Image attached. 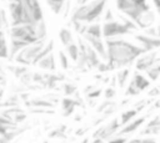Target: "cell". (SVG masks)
I'll use <instances>...</instances> for the list:
<instances>
[{"instance_id": "cell-1", "label": "cell", "mask_w": 160, "mask_h": 143, "mask_svg": "<svg viewBox=\"0 0 160 143\" xmlns=\"http://www.w3.org/2000/svg\"><path fill=\"white\" fill-rule=\"evenodd\" d=\"M105 44L108 50L106 62L110 65L111 70L128 67L146 52L141 46L122 39H106Z\"/></svg>"}, {"instance_id": "cell-2", "label": "cell", "mask_w": 160, "mask_h": 143, "mask_svg": "<svg viewBox=\"0 0 160 143\" xmlns=\"http://www.w3.org/2000/svg\"><path fill=\"white\" fill-rule=\"evenodd\" d=\"M108 0H90L88 2L78 5L72 14L71 21H82V22H92L98 20L105 10Z\"/></svg>"}, {"instance_id": "cell-3", "label": "cell", "mask_w": 160, "mask_h": 143, "mask_svg": "<svg viewBox=\"0 0 160 143\" xmlns=\"http://www.w3.org/2000/svg\"><path fill=\"white\" fill-rule=\"evenodd\" d=\"M115 4L116 9L121 14L130 17L132 21H135L139 17V15L144 11L151 9L146 0H116Z\"/></svg>"}, {"instance_id": "cell-4", "label": "cell", "mask_w": 160, "mask_h": 143, "mask_svg": "<svg viewBox=\"0 0 160 143\" xmlns=\"http://www.w3.org/2000/svg\"><path fill=\"white\" fill-rule=\"evenodd\" d=\"M9 11L11 16V21H10L11 26H18L22 24H34L26 7L22 4V0L16 2H9Z\"/></svg>"}, {"instance_id": "cell-5", "label": "cell", "mask_w": 160, "mask_h": 143, "mask_svg": "<svg viewBox=\"0 0 160 143\" xmlns=\"http://www.w3.org/2000/svg\"><path fill=\"white\" fill-rule=\"evenodd\" d=\"M132 34V30L129 29L125 24H122L120 20H112V21H106L102 25V36L105 39H112L118 36H124V35H130Z\"/></svg>"}, {"instance_id": "cell-6", "label": "cell", "mask_w": 160, "mask_h": 143, "mask_svg": "<svg viewBox=\"0 0 160 143\" xmlns=\"http://www.w3.org/2000/svg\"><path fill=\"white\" fill-rule=\"evenodd\" d=\"M120 127H121L120 119L114 118V119H111L108 124H105V126L100 127V128H99V129L92 134V138H102V139L105 141V139H108V138L112 137V136L119 131V128H120Z\"/></svg>"}, {"instance_id": "cell-7", "label": "cell", "mask_w": 160, "mask_h": 143, "mask_svg": "<svg viewBox=\"0 0 160 143\" xmlns=\"http://www.w3.org/2000/svg\"><path fill=\"white\" fill-rule=\"evenodd\" d=\"M159 61L158 58V52L156 51H149L142 53L140 57H138V60L135 61V68L136 71L141 72V71H146L148 68H150L152 65H155Z\"/></svg>"}, {"instance_id": "cell-8", "label": "cell", "mask_w": 160, "mask_h": 143, "mask_svg": "<svg viewBox=\"0 0 160 143\" xmlns=\"http://www.w3.org/2000/svg\"><path fill=\"white\" fill-rule=\"evenodd\" d=\"M134 39L140 44V46L146 52L160 48V37H154L146 34H134Z\"/></svg>"}, {"instance_id": "cell-9", "label": "cell", "mask_w": 160, "mask_h": 143, "mask_svg": "<svg viewBox=\"0 0 160 143\" xmlns=\"http://www.w3.org/2000/svg\"><path fill=\"white\" fill-rule=\"evenodd\" d=\"M22 4L26 7L34 24H38L44 20V12L39 0H22Z\"/></svg>"}, {"instance_id": "cell-10", "label": "cell", "mask_w": 160, "mask_h": 143, "mask_svg": "<svg viewBox=\"0 0 160 143\" xmlns=\"http://www.w3.org/2000/svg\"><path fill=\"white\" fill-rule=\"evenodd\" d=\"M82 36V39L85 40V41H88L94 48H95V51L99 53V56L101 57V60H104V61H106L108 60V50H106V44L102 41V39H100V37H95V36H91V35H89V34H84V35H81Z\"/></svg>"}, {"instance_id": "cell-11", "label": "cell", "mask_w": 160, "mask_h": 143, "mask_svg": "<svg viewBox=\"0 0 160 143\" xmlns=\"http://www.w3.org/2000/svg\"><path fill=\"white\" fill-rule=\"evenodd\" d=\"M135 24L138 25L139 29L145 30V29H148V27H150V26H152L155 24V14L152 12L151 9L148 10V11H144L135 20Z\"/></svg>"}, {"instance_id": "cell-12", "label": "cell", "mask_w": 160, "mask_h": 143, "mask_svg": "<svg viewBox=\"0 0 160 143\" xmlns=\"http://www.w3.org/2000/svg\"><path fill=\"white\" fill-rule=\"evenodd\" d=\"M146 121V116H141V117H138V118H134L132 121H130L128 124L124 126V128H121L118 133L119 134H130L132 132H135L138 128H140Z\"/></svg>"}, {"instance_id": "cell-13", "label": "cell", "mask_w": 160, "mask_h": 143, "mask_svg": "<svg viewBox=\"0 0 160 143\" xmlns=\"http://www.w3.org/2000/svg\"><path fill=\"white\" fill-rule=\"evenodd\" d=\"M30 44L22 39H14L11 37V41H10V57L11 58H15V56L25 47H28Z\"/></svg>"}, {"instance_id": "cell-14", "label": "cell", "mask_w": 160, "mask_h": 143, "mask_svg": "<svg viewBox=\"0 0 160 143\" xmlns=\"http://www.w3.org/2000/svg\"><path fill=\"white\" fill-rule=\"evenodd\" d=\"M131 82H132V83L135 85V87H136L138 90H140L141 92L150 87V80L146 78V77H145L144 75H141L140 72H135V73H134V76H132V78H131Z\"/></svg>"}, {"instance_id": "cell-15", "label": "cell", "mask_w": 160, "mask_h": 143, "mask_svg": "<svg viewBox=\"0 0 160 143\" xmlns=\"http://www.w3.org/2000/svg\"><path fill=\"white\" fill-rule=\"evenodd\" d=\"M38 66L42 70H50V71H54L56 70V61H55V57H54V53H49L48 56H45L42 60L39 61Z\"/></svg>"}, {"instance_id": "cell-16", "label": "cell", "mask_w": 160, "mask_h": 143, "mask_svg": "<svg viewBox=\"0 0 160 143\" xmlns=\"http://www.w3.org/2000/svg\"><path fill=\"white\" fill-rule=\"evenodd\" d=\"M80 104V102L72 99V98H64L62 102H61V107H62V114L66 117V116H70L72 112H74V108Z\"/></svg>"}, {"instance_id": "cell-17", "label": "cell", "mask_w": 160, "mask_h": 143, "mask_svg": "<svg viewBox=\"0 0 160 143\" xmlns=\"http://www.w3.org/2000/svg\"><path fill=\"white\" fill-rule=\"evenodd\" d=\"M52 48H54V40H50V41H48V42L45 44V46H44V47H42V50L39 52V55L34 58L32 65H38L40 60H42L45 56H48L49 53H51V52H52Z\"/></svg>"}, {"instance_id": "cell-18", "label": "cell", "mask_w": 160, "mask_h": 143, "mask_svg": "<svg viewBox=\"0 0 160 143\" xmlns=\"http://www.w3.org/2000/svg\"><path fill=\"white\" fill-rule=\"evenodd\" d=\"M45 1L55 15H60L64 11V7H65L64 5L66 2V0H45Z\"/></svg>"}, {"instance_id": "cell-19", "label": "cell", "mask_w": 160, "mask_h": 143, "mask_svg": "<svg viewBox=\"0 0 160 143\" xmlns=\"http://www.w3.org/2000/svg\"><path fill=\"white\" fill-rule=\"evenodd\" d=\"M84 34H89V35H91V36L102 39V37H104V36H102V25H100L99 22L90 24V25H88L86 31H85ZM84 34H82V35H84Z\"/></svg>"}, {"instance_id": "cell-20", "label": "cell", "mask_w": 160, "mask_h": 143, "mask_svg": "<svg viewBox=\"0 0 160 143\" xmlns=\"http://www.w3.org/2000/svg\"><path fill=\"white\" fill-rule=\"evenodd\" d=\"M59 39H60V41H61V44H62L64 46H68V45H70V44L74 42L72 34H71V31H70L69 29H66V27L60 29V31H59Z\"/></svg>"}, {"instance_id": "cell-21", "label": "cell", "mask_w": 160, "mask_h": 143, "mask_svg": "<svg viewBox=\"0 0 160 143\" xmlns=\"http://www.w3.org/2000/svg\"><path fill=\"white\" fill-rule=\"evenodd\" d=\"M65 51H66V53H68V56L72 60V61H78L79 60V55H80V47H79V45L78 44H75V42H72V44H70V45H68V46H65Z\"/></svg>"}, {"instance_id": "cell-22", "label": "cell", "mask_w": 160, "mask_h": 143, "mask_svg": "<svg viewBox=\"0 0 160 143\" xmlns=\"http://www.w3.org/2000/svg\"><path fill=\"white\" fill-rule=\"evenodd\" d=\"M129 75H130V70L126 68V67H124V68H121V70H119L116 72V75H115L116 76V82H118V85L120 87L125 86V83H126V81L129 78Z\"/></svg>"}, {"instance_id": "cell-23", "label": "cell", "mask_w": 160, "mask_h": 143, "mask_svg": "<svg viewBox=\"0 0 160 143\" xmlns=\"http://www.w3.org/2000/svg\"><path fill=\"white\" fill-rule=\"evenodd\" d=\"M139 111H140V109L138 108V109H128V111L122 112V113H121V117H120V123H121V126H125V124H128L130 121H132V119L136 117V114H138Z\"/></svg>"}, {"instance_id": "cell-24", "label": "cell", "mask_w": 160, "mask_h": 143, "mask_svg": "<svg viewBox=\"0 0 160 143\" xmlns=\"http://www.w3.org/2000/svg\"><path fill=\"white\" fill-rule=\"evenodd\" d=\"M145 73L150 81L159 80V77H160V62H156L155 65H152L150 68H148L145 71Z\"/></svg>"}, {"instance_id": "cell-25", "label": "cell", "mask_w": 160, "mask_h": 143, "mask_svg": "<svg viewBox=\"0 0 160 143\" xmlns=\"http://www.w3.org/2000/svg\"><path fill=\"white\" fill-rule=\"evenodd\" d=\"M36 26V35L40 40H44L46 37V25H45V21H40L38 24H35Z\"/></svg>"}, {"instance_id": "cell-26", "label": "cell", "mask_w": 160, "mask_h": 143, "mask_svg": "<svg viewBox=\"0 0 160 143\" xmlns=\"http://www.w3.org/2000/svg\"><path fill=\"white\" fill-rule=\"evenodd\" d=\"M9 50H8V45H6V40L5 37L0 39V58H6L9 57Z\"/></svg>"}, {"instance_id": "cell-27", "label": "cell", "mask_w": 160, "mask_h": 143, "mask_svg": "<svg viewBox=\"0 0 160 143\" xmlns=\"http://www.w3.org/2000/svg\"><path fill=\"white\" fill-rule=\"evenodd\" d=\"M59 60H60V65L64 70H68L69 67V56L68 53H65L64 51H59Z\"/></svg>"}, {"instance_id": "cell-28", "label": "cell", "mask_w": 160, "mask_h": 143, "mask_svg": "<svg viewBox=\"0 0 160 143\" xmlns=\"http://www.w3.org/2000/svg\"><path fill=\"white\" fill-rule=\"evenodd\" d=\"M140 92H141V91L138 90L132 82H130L129 86H128V88H126V91H125V95H126V96H138Z\"/></svg>"}, {"instance_id": "cell-29", "label": "cell", "mask_w": 160, "mask_h": 143, "mask_svg": "<svg viewBox=\"0 0 160 143\" xmlns=\"http://www.w3.org/2000/svg\"><path fill=\"white\" fill-rule=\"evenodd\" d=\"M8 25H9V22H8L6 12H5V10L0 9V30H2V29H5V27H8Z\"/></svg>"}, {"instance_id": "cell-30", "label": "cell", "mask_w": 160, "mask_h": 143, "mask_svg": "<svg viewBox=\"0 0 160 143\" xmlns=\"http://www.w3.org/2000/svg\"><path fill=\"white\" fill-rule=\"evenodd\" d=\"M64 92L66 96H71L72 93L76 92V87L71 83H66V85H64Z\"/></svg>"}, {"instance_id": "cell-31", "label": "cell", "mask_w": 160, "mask_h": 143, "mask_svg": "<svg viewBox=\"0 0 160 143\" xmlns=\"http://www.w3.org/2000/svg\"><path fill=\"white\" fill-rule=\"evenodd\" d=\"M104 96H105L106 99H111V98H114V97L116 96V91H115V88H114V87H108V88H105Z\"/></svg>"}, {"instance_id": "cell-32", "label": "cell", "mask_w": 160, "mask_h": 143, "mask_svg": "<svg viewBox=\"0 0 160 143\" xmlns=\"http://www.w3.org/2000/svg\"><path fill=\"white\" fill-rule=\"evenodd\" d=\"M98 71H99L100 73H104V72L111 71V67H110V65H109L106 61H104V62H100V65L98 66Z\"/></svg>"}, {"instance_id": "cell-33", "label": "cell", "mask_w": 160, "mask_h": 143, "mask_svg": "<svg viewBox=\"0 0 160 143\" xmlns=\"http://www.w3.org/2000/svg\"><path fill=\"white\" fill-rule=\"evenodd\" d=\"M146 126H148V127H160V116L152 117V118L148 122Z\"/></svg>"}, {"instance_id": "cell-34", "label": "cell", "mask_w": 160, "mask_h": 143, "mask_svg": "<svg viewBox=\"0 0 160 143\" xmlns=\"http://www.w3.org/2000/svg\"><path fill=\"white\" fill-rule=\"evenodd\" d=\"M101 92H102V91H101L100 88H96V90H94V91H90V93H88V98H91V99L98 98V97H100Z\"/></svg>"}, {"instance_id": "cell-35", "label": "cell", "mask_w": 160, "mask_h": 143, "mask_svg": "<svg viewBox=\"0 0 160 143\" xmlns=\"http://www.w3.org/2000/svg\"><path fill=\"white\" fill-rule=\"evenodd\" d=\"M104 20H105V22H106V21H112V20H115V16H114V14H112V11H111L110 9H108V10L105 11Z\"/></svg>"}, {"instance_id": "cell-36", "label": "cell", "mask_w": 160, "mask_h": 143, "mask_svg": "<svg viewBox=\"0 0 160 143\" xmlns=\"http://www.w3.org/2000/svg\"><path fill=\"white\" fill-rule=\"evenodd\" d=\"M30 104H34V106H44V107H51V103L50 102H45V101H39V99H35V101H31Z\"/></svg>"}, {"instance_id": "cell-37", "label": "cell", "mask_w": 160, "mask_h": 143, "mask_svg": "<svg viewBox=\"0 0 160 143\" xmlns=\"http://www.w3.org/2000/svg\"><path fill=\"white\" fill-rule=\"evenodd\" d=\"M108 143H128V138H122V137H119V138H114V139L109 141Z\"/></svg>"}, {"instance_id": "cell-38", "label": "cell", "mask_w": 160, "mask_h": 143, "mask_svg": "<svg viewBox=\"0 0 160 143\" xmlns=\"http://www.w3.org/2000/svg\"><path fill=\"white\" fill-rule=\"evenodd\" d=\"M159 95H160V90H159L158 87L151 88V90L149 91V96H159Z\"/></svg>"}, {"instance_id": "cell-39", "label": "cell", "mask_w": 160, "mask_h": 143, "mask_svg": "<svg viewBox=\"0 0 160 143\" xmlns=\"http://www.w3.org/2000/svg\"><path fill=\"white\" fill-rule=\"evenodd\" d=\"M25 117H26V116H25L24 113H22L21 116H20V114H18V116L15 117V122H21V121H24V119H25Z\"/></svg>"}, {"instance_id": "cell-40", "label": "cell", "mask_w": 160, "mask_h": 143, "mask_svg": "<svg viewBox=\"0 0 160 143\" xmlns=\"http://www.w3.org/2000/svg\"><path fill=\"white\" fill-rule=\"evenodd\" d=\"M128 143H142L141 139H131V141H128Z\"/></svg>"}, {"instance_id": "cell-41", "label": "cell", "mask_w": 160, "mask_h": 143, "mask_svg": "<svg viewBox=\"0 0 160 143\" xmlns=\"http://www.w3.org/2000/svg\"><path fill=\"white\" fill-rule=\"evenodd\" d=\"M88 1H90V0H76V4H78V5H81V4L88 2Z\"/></svg>"}]
</instances>
